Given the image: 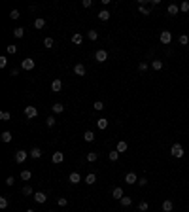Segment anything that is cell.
Segmentation results:
<instances>
[{
    "label": "cell",
    "mask_w": 189,
    "mask_h": 212,
    "mask_svg": "<svg viewBox=\"0 0 189 212\" xmlns=\"http://www.w3.org/2000/svg\"><path fill=\"white\" fill-rule=\"evenodd\" d=\"M183 153H185V152H183L182 144H172V148H170V156H172V157H178V159H180V157H183Z\"/></svg>",
    "instance_id": "6da1fadb"
},
{
    "label": "cell",
    "mask_w": 189,
    "mask_h": 212,
    "mask_svg": "<svg viewBox=\"0 0 189 212\" xmlns=\"http://www.w3.org/2000/svg\"><path fill=\"white\" fill-rule=\"evenodd\" d=\"M27 156H30V152L17 150V152H15V163H25V161H27Z\"/></svg>",
    "instance_id": "7a4b0ae2"
},
{
    "label": "cell",
    "mask_w": 189,
    "mask_h": 212,
    "mask_svg": "<svg viewBox=\"0 0 189 212\" xmlns=\"http://www.w3.org/2000/svg\"><path fill=\"white\" fill-rule=\"evenodd\" d=\"M25 116H27L28 120H34V117L38 116V108L36 106H27L25 108Z\"/></svg>",
    "instance_id": "3957f363"
},
{
    "label": "cell",
    "mask_w": 189,
    "mask_h": 212,
    "mask_svg": "<svg viewBox=\"0 0 189 212\" xmlns=\"http://www.w3.org/2000/svg\"><path fill=\"white\" fill-rule=\"evenodd\" d=\"M159 40H161V42L163 44H170L172 42V34H170V30H163V32H161V36H159Z\"/></svg>",
    "instance_id": "277c9868"
},
{
    "label": "cell",
    "mask_w": 189,
    "mask_h": 212,
    "mask_svg": "<svg viewBox=\"0 0 189 212\" xmlns=\"http://www.w3.org/2000/svg\"><path fill=\"white\" fill-rule=\"evenodd\" d=\"M21 68H23V70H32V68H34V61L30 59V57L23 59V61H21Z\"/></svg>",
    "instance_id": "5b68a950"
},
{
    "label": "cell",
    "mask_w": 189,
    "mask_h": 212,
    "mask_svg": "<svg viewBox=\"0 0 189 212\" xmlns=\"http://www.w3.org/2000/svg\"><path fill=\"white\" fill-rule=\"evenodd\" d=\"M95 59L99 61V63H104V61L108 59V51H106V49H99V51L95 53Z\"/></svg>",
    "instance_id": "8992f818"
},
{
    "label": "cell",
    "mask_w": 189,
    "mask_h": 212,
    "mask_svg": "<svg viewBox=\"0 0 189 212\" xmlns=\"http://www.w3.org/2000/svg\"><path fill=\"white\" fill-rule=\"evenodd\" d=\"M51 161H53L55 165L63 163V161H64V153H63V152H55L53 156H51Z\"/></svg>",
    "instance_id": "52a82bcc"
},
{
    "label": "cell",
    "mask_w": 189,
    "mask_h": 212,
    "mask_svg": "<svg viewBox=\"0 0 189 212\" xmlns=\"http://www.w3.org/2000/svg\"><path fill=\"white\" fill-rule=\"evenodd\" d=\"M74 74L76 76H85V74H87V70H85V66L81 65V63H78V65L74 66Z\"/></svg>",
    "instance_id": "ba28073f"
},
{
    "label": "cell",
    "mask_w": 189,
    "mask_h": 212,
    "mask_svg": "<svg viewBox=\"0 0 189 212\" xmlns=\"http://www.w3.org/2000/svg\"><path fill=\"white\" fill-rule=\"evenodd\" d=\"M34 201H36V203H45V201H47V195L44 193V191H38V193H34Z\"/></svg>",
    "instance_id": "9c48e42d"
},
{
    "label": "cell",
    "mask_w": 189,
    "mask_h": 212,
    "mask_svg": "<svg viewBox=\"0 0 189 212\" xmlns=\"http://www.w3.org/2000/svg\"><path fill=\"white\" fill-rule=\"evenodd\" d=\"M81 42H83V34H81V32H74L72 34V44L74 45H81Z\"/></svg>",
    "instance_id": "30bf717a"
},
{
    "label": "cell",
    "mask_w": 189,
    "mask_h": 212,
    "mask_svg": "<svg viewBox=\"0 0 189 212\" xmlns=\"http://www.w3.org/2000/svg\"><path fill=\"white\" fill-rule=\"evenodd\" d=\"M61 89H63V81H61L59 78H57V80H53V81H51V91H55V93H59Z\"/></svg>",
    "instance_id": "8fae6325"
},
{
    "label": "cell",
    "mask_w": 189,
    "mask_h": 212,
    "mask_svg": "<svg viewBox=\"0 0 189 212\" xmlns=\"http://www.w3.org/2000/svg\"><path fill=\"white\" fill-rule=\"evenodd\" d=\"M125 182L127 184H138V176H136V174L134 172H129V174H127V176H125Z\"/></svg>",
    "instance_id": "7c38bea8"
},
{
    "label": "cell",
    "mask_w": 189,
    "mask_h": 212,
    "mask_svg": "<svg viewBox=\"0 0 189 212\" xmlns=\"http://www.w3.org/2000/svg\"><path fill=\"white\" fill-rule=\"evenodd\" d=\"M112 197H114V199H123V197H125L123 188H114V191H112Z\"/></svg>",
    "instance_id": "4fadbf2b"
},
{
    "label": "cell",
    "mask_w": 189,
    "mask_h": 212,
    "mask_svg": "<svg viewBox=\"0 0 189 212\" xmlns=\"http://www.w3.org/2000/svg\"><path fill=\"white\" fill-rule=\"evenodd\" d=\"M68 180H70L72 184H80V182H81V174H80V172H70Z\"/></svg>",
    "instance_id": "5bb4252c"
},
{
    "label": "cell",
    "mask_w": 189,
    "mask_h": 212,
    "mask_svg": "<svg viewBox=\"0 0 189 212\" xmlns=\"http://www.w3.org/2000/svg\"><path fill=\"white\" fill-rule=\"evenodd\" d=\"M110 12H108V10H100V12H99V19H100V21H108V19H110Z\"/></svg>",
    "instance_id": "9a60e30c"
},
{
    "label": "cell",
    "mask_w": 189,
    "mask_h": 212,
    "mask_svg": "<svg viewBox=\"0 0 189 212\" xmlns=\"http://www.w3.org/2000/svg\"><path fill=\"white\" fill-rule=\"evenodd\" d=\"M96 127H99L100 131H104V129L108 127V120H106V117H100V120H96Z\"/></svg>",
    "instance_id": "2e32d148"
},
{
    "label": "cell",
    "mask_w": 189,
    "mask_h": 212,
    "mask_svg": "<svg viewBox=\"0 0 189 212\" xmlns=\"http://www.w3.org/2000/svg\"><path fill=\"white\" fill-rule=\"evenodd\" d=\"M172 208H174V205H172V201H170V199L163 201V210H165V212H172Z\"/></svg>",
    "instance_id": "e0dca14e"
},
{
    "label": "cell",
    "mask_w": 189,
    "mask_h": 212,
    "mask_svg": "<svg viewBox=\"0 0 189 212\" xmlns=\"http://www.w3.org/2000/svg\"><path fill=\"white\" fill-rule=\"evenodd\" d=\"M168 15H178V12H180V8H178V4H170V6L166 8Z\"/></svg>",
    "instance_id": "ac0fdd59"
},
{
    "label": "cell",
    "mask_w": 189,
    "mask_h": 212,
    "mask_svg": "<svg viewBox=\"0 0 189 212\" xmlns=\"http://www.w3.org/2000/svg\"><path fill=\"white\" fill-rule=\"evenodd\" d=\"M30 157H32V159H40V157H42V150H40V148H32V150H30Z\"/></svg>",
    "instance_id": "d6986e66"
},
{
    "label": "cell",
    "mask_w": 189,
    "mask_h": 212,
    "mask_svg": "<svg viewBox=\"0 0 189 212\" xmlns=\"http://www.w3.org/2000/svg\"><path fill=\"white\" fill-rule=\"evenodd\" d=\"M127 148H129V144H127L125 140L117 142V152H119V153H123V152H127Z\"/></svg>",
    "instance_id": "ffe728a7"
},
{
    "label": "cell",
    "mask_w": 189,
    "mask_h": 212,
    "mask_svg": "<svg viewBox=\"0 0 189 212\" xmlns=\"http://www.w3.org/2000/svg\"><path fill=\"white\" fill-rule=\"evenodd\" d=\"M83 140H85V142H93V140H95V133H93V131H85Z\"/></svg>",
    "instance_id": "44dd1931"
},
{
    "label": "cell",
    "mask_w": 189,
    "mask_h": 212,
    "mask_svg": "<svg viewBox=\"0 0 189 212\" xmlns=\"http://www.w3.org/2000/svg\"><path fill=\"white\" fill-rule=\"evenodd\" d=\"M13 36H15V38H23V36H25V29L23 27L13 29Z\"/></svg>",
    "instance_id": "7402d4cb"
},
{
    "label": "cell",
    "mask_w": 189,
    "mask_h": 212,
    "mask_svg": "<svg viewBox=\"0 0 189 212\" xmlns=\"http://www.w3.org/2000/svg\"><path fill=\"white\" fill-rule=\"evenodd\" d=\"M63 110H64V106L61 104V102H57V104H53V106H51V112H53V114H61Z\"/></svg>",
    "instance_id": "603a6c76"
},
{
    "label": "cell",
    "mask_w": 189,
    "mask_h": 212,
    "mask_svg": "<svg viewBox=\"0 0 189 212\" xmlns=\"http://www.w3.org/2000/svg\"><path fill=\"white\" fill-rule=\"evenodd\" d=\"M85 182H87L89 186H93V184L96 182V174H93V172H91V174H87V176H85Z\"/></svg>",
    "instance_id": "cb8c5ba5"
},
{
    "label": "cell",
    "mask_w": 189,
    "mask_h": 212,
    "mask_svg": "<svg viewBox=\"0 0 189 212\" xmlns=\"http://www.w3.org/2000/svg\"><path fill=\"white\" fill-rule=\"evenodd\" d=\"M34 27H36V29H44L45 27V19L44 17H38L36 21H34Z\"/></svg>",
    "instance_id": "d4e9b609"
},
{
    "label": "cell",
    "mask_w": 189,
    "mask_h": 212,
    "mask_svg": "<svg viewBox=\"0 0 189 212\" xmlns=\"http://www.w3.org/2000/svg\"><path fill=\"white\" fill-rule=\"evenodd\" d=\"M96 159H99V153H96V152H89V153H87V161H89V163H95Z\"/></svg>",
    "instance_id": "484cf974"
},
{
    "label": "cell",
    "mask_w": 189,
    "mask_h": 212,
    "mask_svg": "<svg viewBox=\"0 0 189 212\" xmlns=\"http://www.w3.org/2000/svg\"><path fill=\"white\" fill-rule=\"evenodd\" d=\"M87 38L91 40V42H95V40L99 38V32H96V30H87Z\"/></svg>",
    "instance_id": "4316f807"
},
{
    "label": "cell",
    "mask_w": 189,
    "mask_h": 212,
    "mask_svg": "<svg viewBox=\"0 0 189 212\" xmlns=\"http://www.w3.org/2000/svg\"><path fill=\"white\" fill-rule=\"evenodd\" d=\"M21 178L25 180V182H28V180L32 178V172H30V170H21Z\"/></svg>",
    "instance_id": "83f0119b"
},
{
    "label": "cell",
    "mask_w": 189,
    "mask_h": 212,
    "mask_svg": "<svg viewBox=\"0 0 189 212\" xmlns=\"http://www.w3.org/2000/svg\"><path fill=\"white\" fill-rule=\"evenodd\" d=\"M151 66H153L155 70H163V61H161V59H155V61L151 63Z\"/></svg>",
    "instance_id": "f1b7e54d"
},
{
    "label": "cell",
    "mask_w": 189,
    "mask_h": 212,
    "mask_svg": "<svg viewBox=\"0 0 189 212\" xmlns=\"http://www.w3.org/2000/svg\"><path fill=\"white\" fill-rule=\"evenodd\" d=\"M119 203H121V206H131L132 205V199L131 197H123V199H119Z\"/></svg>",
    "instance_id": "f546056e"
},
{
    "label": "cell",
    "mask_w": 189,
    "mask_h": 212,
    "mask_svg": "<svg viewBox=\"0 0 189 212\" xmlns=\"http://www.w3.org/2000/svg\"><path fill=\"white\" fill-rule=\"evenodd\" d=\"M2 142H12V133H9V131L2 133Z\"/></svg>",
    "instance_id": "4dcf8cb0"
},
{
    "label": "cell",
    "mask_w": 189,
    "mask_h": 212,
    "mask_svg": "<svg viewBox=\"0 0 189 212\" xmlns=\"http://www.w3.org/2000/svg\"><path fill=\"white\" fill-rule=\"evenodd\" d=\"M108 157H110V161H117V159H119V152H117V150H114V152L108 153Z\"/></svg>",
    "instance_id": "1f68e13d"
},
{
    "label": "cell",
    "mask_w": 189,
    "mask_h": 212,
    "mask_svg": "<svg viewBox=\"0 0 189 212\" xmlns=\"http://www.w3.org/2000/svg\"><path fill=\"white\" fill-rule=\"evenodd\" d=\"M55 45V42H53V38H45L44 40V48H47V49H51Z\"/></svg>",
    "instance_id": "d6a6232c"
},
{
    "label": "cell",
    "mask_w": 189,
    "mask_h": 212,
    "mask_svg": "<svg viewBox=\"0 0 189 212\" xmlns=\"http://www.w3.org/2000/svg\"><path fill=\"white\" fill-rule=\"evenodd\" d=\"M178 42H180V45H187V44H189V38H187V34H182L180 38H178Z\"/></svg>",
    "instance_id": "836d02e7"
},
{
    "label": "cell",
    "mask_w": 189,
    "mask_h": 212,
    "mask_svg": "<svg viewBox=\"0 0 189 212\" xmlns=\"http://www.w3.org/2000/svg\"><path fill=\"white\" fill-rule=\"evenodd\" d=\"M93 108H95V110H99V112H100V110H104L106 106H104V102H102V100H96L95 104H93Z\"/></svg>",
    "instance_id": "e575fe53"
},
{
    "label": "cell",
    "mask_w": 189,
    "mask_h": 212,
    "mask_svg": "<svg viewBox=\"0 0 189 212\" xmlns=\"http://www.w3.org/2000/svg\"><path fill=\"white\" fill-rule=\"evenodd\" d=\"M23 195H27V197H28V195H34V191H32V188H30L28 184L23 188Z\"/></svg>",
    "instance_id": "d590c367"
},
{
    "label": "cell",
    "mask_w": 189,
    "mask_h": 212,
    "mask_svg": "<svg viewBox=\"0 0 189 212\" xmlns=\"http://www.w3.org/2000/svg\"><path fill=\"white\" fill-rule=\"evenodd\" d=\"M0 120H2V121L12 120V114H9V112H0Z\"/></svg>",
    "instance_id": "8d00e7d4"
},
{
    "label": "cell",
    "mask_w": 189,
    "mask_h": 212,
    "mask_svg": "<svg viewBox=\"0 0 189 212\" xmlns=\"http://www.w3.org/2000/svg\"><path fill=\"white\" fill-rule=\"evenodd\" d=\"M45 123H47V127H53L55 125V116H47L45 117Z\"/></svg>",
    "instance_id": "74e56055"
},
{
    "label": "cell",
    "mask_w": 189,
    "mask_h": 212,
    "mask_svg": "<svg viewBox=\"0 0 189 212\" xmlns=\"http://www.w3.org/2000/svg\"><path fill=\"white\" fill-rule=\"evenodd\" d=\"M180 12H183V13L189 12V2H182L180 4Z\"/></svg>",
    "instance_id": "f35d334b"
},
{
    "label": "cell",
    "mask_w": 189,
    "mask_h": 212,
    "mask_svg": "<svg viewBox=\"0 0 189 212\" xmlns=\"http://www.w3.org/2000/svg\"><path fill=\"white\" fill-rule=\"evenodd\" d=\"M0 208H2V210L8 208V199L6 197H0Z\"/></svg>",
    "instance_id": "ab89813d"
},
{
    "label": "cell",
    "mask_w": 189,
    "mask_h": 212,
    "mask_svg": "<svg viewBox=\"0 0 189 212\" xmlns=\"http://www.w3.org/2000/svg\"><path fill=\"white\" fill-rule=\"evenodd\" d=\"M6 51H8V53H9V55H13V53H17V45H8V48H6Z\"/></svg>",
    "instance_id": "60d3db41"
},
{
    "label": "cell",
    "mask_w": 189,
    "mask_h": 212,
    "mask_svg": "<svg viewBox=\"0 0 189 212\" xmlns=\"http://www.w3.org/2000/svg\"><path fill=\"white\" fill-rule=\"evenodd\" d=\"M138 210H142V212H146V210H147V201H142V203L138 205Z\"/></svg>",
    "instance_id": "b9f144b4"
},
{
    "label": "cell",
    "mask_w": 189,
    "mask_h": 212,
    "mask_svg": "<svg viewBox=\"0 0 189 212\" xmlns=\"http://www.w3.org/2000/svg\"><path fill=\"white\" fill-rule=\"evenodd\" d=\"M57 205H59V206H66V205H68V201H66L64 197H59V199H57Z\"/></svg>",
    "instance_id": "7bdbcfd3"
},
{
    "label": "cell",
    "mask_w": 189,
    "mask_h": 212,
    "mask_svg": "<svg viewBox=\"0 0 189 212\" xmlns=\"http://www.w3.org/2000/svg\"><path fill=\"white\" fill-rule=\"evenodd\" d=\"M138 10H140V13H142V15H150V10H147L146 6H138Z\"/></svg>",
    "instance_id": "ee69618b"
},
{
    "label": "cell",
    "mask_w": 189,
    "mask_h": 212,
    "mask_svg": "<svg viewBox=\"0 0 189 212\" xmlns=\"http://www.w3.org/2000/svg\"><path fill=\"white\" fill-rule=\"evenodd\" d=\"M9 17H12V19H19V10H12Z\"/></svg>",
    "instance_id": "f6af8a7d"
},
{
    "label": "cell",
    "mask_w": 189,
    "mask_h": 212,
    "mask_svg": "<svg viewBox=\"0 0 189 212\" xmlns=\"http://www.w3.org/2000/svg\"><path fill=\"white\" fill-rule=\"evenodd\" d=\"M81 6H83V8H91V6H93V0H83Z\"/></svg>",
    "instance_id": "bcb514c9"
},
{
    "label": "cell",
    "mask_w": 189,
    "mask_h": 212,
    "mask_svg": "<svg viewBox=\"0 0 189 212\" xmlns=\"http://www.w3.org/2000/svg\"><path fill=\"white\" fill-rule=\"evenodd\" d=\"M6 65H8V59H6V57L2 55V57H0V68H4V66H6Z\"/></svg>",
    "instance_id": "7dc6e473"
},
{
    "label": "cell",
    "mask_w": 189,
    "mask_h": 212,
    "mask_svg": "<svg viewBox=\"0 0 189 212\" xmlns=\"http://www.w3.org/2000/svg\"><path fill=\"white\" fill-rule=\"evenodd\" d=\"M138 70H140V72H146V70H147V63H140V65H138Z\"/></svg>",
    "instance_id": "c3c4849f"
},
{
    "label": "cell",
    "mask_w": 189,
    "mask_h": 212,
    "mask_svg": "<svg viewBox=\"0 0 189 212\" xmlns=\"http://www.w3.org/2000/svg\"><path fill=\"white\" fill-rule=\"evenodd\" d=\"M13 182H15V180H13V176H8V178H6V186H9V188L13 186Z\"/></svg>",
    "instance_id": "681fc988"
},
{
    "label": "cell",
    "mask_w": 189,
    "mask_h": 212,
    "mask_svg": "<svg viewBox=\"0 0 189 212\" xmlns=\"http://www.w3.org/2000/svg\"><path fill=\"white\" fill-rule=\"evenodd\" d=\"M138 186H142V188L147 186V178H138Z\"/></svg>",
    "instance_id": "f907efd6"
},
{
    "label": "cell",
    "mask_w": 189,
    "mask_h": 212,
    "mask_svg": "<svg viewBox=\"0 0 189 212\" xmlns=\"http://www.w3.org/2000/svg\"><path fill=\"white\" fill-rule=\"evenodd\" d=\"M27 212H34V210H32V208H28V210H27Z\"/></svg>",
    "instance_id": "816d5d0a"
},
{
    "label": "cell",
    "mask_w": 189,
    "mask_h": 212,
    "mask_svg": "<svg viewBox=\"0 0 189 212\" xmlns=\"http://www.w3.org/2000/svg\"><path fill=\"white\" fill-rule=\"evenodd\" d=\"M47 212H55V210H47Z\"/></svg>",
    "instance_id": "f5cc1de1"
}]
</instances>
